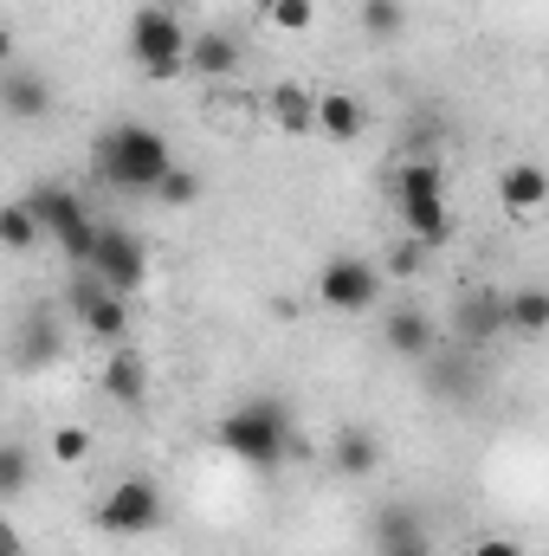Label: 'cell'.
<instances>
[{
  "instance_id": "obj_1",
  "label": "cell",
  "mask_w": 549,
  "mask_h": 556,
  "mask_svg": "<svg viewBox=\"0 0 549 556\" xmlns=\"http://www.w3.org/2000/svg\"><path fill=\"white\" fill-rule=\"evenodd\" d=\"M214 440H220V453H233L253 472H278L297 453V427H291V408L278 395H253V402L227 408L214 420Z\"/></svg>"
},
{
  "instance_id": "obj_2",
  "label": "cell",
  "mask_w": 549,
  "mask_h": 556,
  "mask_svg": "<svg viewBox=\"0 0 549 556\" xmlns=\"http://www.w3.org/2000/svg\"><path fill=\"white\" fill-rule=\"evenodd\" d=\"M168 168H175V149L149 124H111L104 137L91 142V175L111 181L117 194H155Z\"/></svg>"
},
{
  "instance_id": "obj_3",
  "label": "cell",
  "mask_w": 549,
  "mask_h": 556,
  "mask_svg": "<svg viewBox=\"0 0 549 556\" xmlns=\"http://www.w3.org/2000/svg\"><path fill=\"white\" fill-rule=\"evenodd\" d=\"M188 46H194V33H188L168 7H149V0H142L137 20H130V59H137L142 78H155V85L188 78Z\"/></svg>"
},
{
  "instance_id": "obj_4",
  "label": "cell",
  "mask_w": 549,
  "mask_h": 556,
  "mask_svg": "<svg viewBox=\"0 0 549 556\" xmlns=\"http://www.w3.org/2000/svg\"><path fill=\"white\" fill-rule=\"evenodd\" d=\"M33 214H39V227L52 233V247L72 260V266H91V253H98V233H104V220H91V207L72 194V188H59V181H39L33 194Z\"/></svg>"
},
{
  "instance_id": "obj_5",
  "label": "cell",
  "mask_w": 549,
  "mask_h": 556,
  "mask_svg": "<svg viewBox=\"0 0 549 556\" xmlns=\"http://www.w3.org/2000/svg\"><path fill=\"white\" fill-rule=\"evenodd\" d=\"M317 304L336 311V317H362V311L382 304V273L356 253H336V260L317 266Z\"/></svg>"
},
{
  "instance_id": "obj_6",
  "label": "cell",
  "mask_w": 549,
  "mask_h": 556,
  "mask_svg": "<svg viewBox=\"0 0 549 556\" xmlns=\"http://www.w3.org/2000/svg\"><path fill=\"white\" fill-rule=\"evenodd\" d=\"M155 525H162V492H155V479H142V472L117 479V485L98 498V531H104V538H149Z\"/></svg>"
},
{
  "instance_id": "obj_7",
  "label": "cell",
  "mask_w": 549,
  "mask_h": 556,
  "mask_svg": "<svg viewBox=\"0 0 549 556\" xmlns=\"http://www.w3.org/2000/svg\"><path fill=\"white\" fill-rule=\"evenodd\" d=\"M85 273H98L111 291H124V298H137L142 285H149V247H142L130 227H117V220H104V233H98V253H91V266Z\"/></svg>"
},
{
  "instance_id": "obj_8",
  "label": "cell",
  "mask_w": 549,
  "mask_h": 556,
  "mask_svg": "<svg viewBox=\"0 0 549 556\" xmlns=\"http://www.w3.org/2000/svg\"><path fill=\"white\" fill-rule=\"evenodd\" d=\"M72 311H78V324H85L98 343H111V350L130 337V298H124V291H111L98 273H85L78 285H72Z\"/></svg>"
},
{
  "instance_id": "obj_9",
  "label": "cell",
  "mask_w": 549,
  "mask_h": 556,
  "mask_svg": "<svg viewBox=\"0 0 549 556\" xmlns=\"http://www.w3.org/2000/svg\"><path fill=\"white\" fill-rule=\"evenodd\" d=\"M505 330H511V317H505V291H485V285L459 291V304H452V337H459L465 350H485V343L505 337Z\"/></svg>"
},
{
  "instance_id": "obj_10",
  "label": "cell",
  "mask_w": 549,
  "mask_h": 556,
  "mask_svg": "<svg viewBox=\"0 0 549 556\" xmlns=\"http://www.w3.org/2000/svg\"><path fill=\"white\" fill-rule=\"evenodd\" d=\"M375 556H433V531L413 505H382L375 511Z\"/></svg>"
},
{
  "instance_id": "obj_11",
  "label": "cell",
  "mask_w": 549,
  "mask_h": 556,
  "mask_svg": "<svg viewBox=\"0 0 549 556\" xmlns=\"http://www.w3.org/2000/svg\"><path fill=\"white\" fill-rule=\"evenodd\" d=\"M0 111L13 124H39V117H52V85L39 72H26V65H7L0 72Z\"/></svg>"
},
{
  "instance_id": "obj_12",
  "label": "cell",
  "mask_w": 549,
  "mask_h": 556,
  "mask_svg": "<svg viewBox=\"0 0 549 556\" xmlns=\"http://www.w3.org/2000/svg\"><path fill=\"white\" fill-rule=\"evenodd\" d=\"M382 343H388L395 356H408V363H426V356H433V343H439V324H433L420 304H401V311H388V317H382Z\"/></svg>"
},
{
  "instance_id": "obj_13",
  "label": "cell",
  "mask_w": 549,
  "mask_h": 556,
  "mask_svg": "<svg viewBox=\"0 0 549 556\" xmlns=\"http://www.w3.org/2000/svg\"><path fill=\"white\" fill-rule=\"evenodd\" d=\"M498 207L505 214H544L549 207V168L544 162H511L505 175H498Z\"/></svg>"
},
{
  "instance_id": "obj_14",
  "label": "cell",
  "mask_w": 549,
  "mask_h": 556,
  "mask_svg": "<svg viewBox=\"0 0 549 556\" xmlns=\"http://www.w3.org/2000/svg\"><path fill=\"white\" fill-rule=\"evenodd\" d=\"M98 382H104V395H111L117 408H142V395H149V363H142L130 343H117V350L104 356Z\"/></svg>"
},
{
  "instance_id": "obj_15",
  "label": "cell",
  "mask_w": 549,
  "mask_h": 556,
  "mask_svg": "<svg viewBox=\"0 0 549 556\" xmlns=\"http://www.w3.org/2000/svg\"><path fill=\"white\" fill-rule=\"evenodd\" d=\"M330 466H336L343 479H375V466H382L375 427H336V433H330Z\"/></svg>"
},
{
  "instance_id": "obj_16",
  "label": "cell",
  "mask_w": 549,
  "mask_h": 556,
  "mask_svg": "<svg viewBox=\"0 0 549 556\" xmlns=\"http://www.w3.org/2000/svg\"><path fill=\"white\" fill-rule=\"evenodd\" d=\"M401 227H408V240H420V247H446L452 240L446 194H401Z\"/></svg>"
},
{
  "instance_id": "obj_17",
  "label": "cell",
  "mask_w": 549,
  "mask_h": 556,
  "mask_svg": "<svg viewBox=\"0 0 549 556\" xmlns=\"http://www.w3.org/2000/svg\"><path fill=\"white\" fill-rule=\"evenodd\" d=\"M362 130H369V104H362V98H349V91H323V98H317V137L356 142Z\"/></svg>"
},
{
  "instance_id": "obj_18",
  "label": "cell",
  "mask_w": 549,
  "mask_h": 556,
  "mask_svg": "<svg viewBox=\"0 0 549 556\" xmlns=\"http://www.w3.org/2000/svg\"><path fill=\"white\" fill-rule=\"evenodd\" d=\"M188 72H194V78H233V72H240V39L220 33V26L194 33V46H188Z\"/></svg>"
},
{
  "instance_id": "obj_19",
  "label": "cell",
  "mask_w": 549,
  "mask_h": 556,
  "mask_svg": "<svg viewBox=\"0 0 549 556\" xmlns=\"http://www.w3.org/2000/svg\"><path fill=\"white\" fill-rule=\"evenodd\" d=\"M505 317H511L518 337H549V291L544 285H518V291H505Z\"/></svg>"
},
{
  "instance_id": "obj_20",
  "label": "cell",
  "mask_w": 549,
  "mask_h": 556,
  "mask_svg": "<svg viewBox=\"0 0 549 556\" xmlns=\"http://www.w3.org/2000/svg\"><path fill=\"white\" fill-rule=\"evenodd\" d=\"M272 124L284 137H310V130H317V98H310L304 85H278L272 91Z\"/></svg>"
},
{
  "instance_id": "obj_21",
  "label": "cell",
  "mask_w": 549,
  "mask_h": 556,
  "mask_svg": "<svg viewBox=\"0 0 549 556\" xmlns=\"http://www.w3.org/2000/svg\"><path fill=\"white\" fill-rule=\"evenodd\" d=\"M39 233H46V227H39L33 201H7V207H0V240H7L13 253H26V247H33Z\"/></svg>"
},
{
  "instance_id": "obj_22",
  "label": "cell",
  "mask_w": 549,
  "mask_h": 556,
  "mask_svg": "<svg viewBox=\"0 0 549 556\" xmlns=\"http://www.w3.org/2000/svg\"><path fill=\"white\" fill-rule=\"evenodd\" d=\"M356 20H362V33H369V39H395V33L408 26V7H401V0H362V7H356Z\"/></svg>"
},
{
  "instance_id": "obj_23",
  "label": "cell",
  "mask_w": 549,
  "mask_h": 556,
  "mask_svg": "<svg viewBox=\"0 0 549 556\" xmlns=\"http://www.w3.org/2000/svg\"><path fill=\"white\" fill-rule=\"evenodd\" d=\"M259 20H266V26H278V33H310L317 0H259Z\"/></svg>"
},
{
  "instance_id": "obj_24",
  "label": "cell",
  "mask_w": 549,
  "mask_h": 556,
  "mask_svg": "<svg viewBox=\"0 0 549 556\" xmlns=\"http://www.w3.org/2000/svg\"><path fill=\"white\" fill-rule=\"evenodd\" d=\"M52 356H59V330H46V324L33 317L26 337H20V350H13V363H20V369H39V363H52Z\"/></svg>"
},
{
  "instance_id": "obj_25",
  "label": "cell",
  "mask_w": 549,
  "mask_h": 556,
  "mask_svg": "<svg viewBox=\"0 0 549 556\" xmlns=\"http://www.w3.org/2000/svg\"><path fill=\"white\" fill-rule=\"evenodd\" d=\"M155 201H162V207H194V201H201V175L175 162V168L162 175V188H155Z\"/></svg>"
},
{
  "instance_id": "obj_26",
  "label": "cell",
  "mask_w": 549,
  "mask_h": 556,
  "mask_svg": "<svg viewBox=\"0 0 549 556\" xmlns=\"http://www.w3.org/2000/svg\"><path fill=\"white\" fill-rule=\"evenodd\" d=\"M401 194H446V175L433 168V162H408L401 175H395V201Z\"/></svg>"
},
{
  "instance_id": "obj_27",
  "label": "cell",
  "mask_w": 549,
  "mask_h": 556,
  "mask_svg": "<svg viewBox=\"0 0 549 556\" xmlns=\"http://www.w3.org/2000/svg\"><path fill=\"white\" fill-rule=\"evenodd\" d=\"M52 459L59 466H85L91 459V427H52Z\"/></svg>"
},
{
  "instance_id": "obj_28",
  "label": "cell",
  "mask_w": 549,
  "mask_h": 556,
  "mask_svg": "<svg viewBox=\"0 0 549 556\" xmlns=\"http://www.w3.org/2000/svg\"><path fill=\"white\" fill-rule=\"evenodd\" d=\"M433 395H439V402H472V395H478V376L446 363V369H433Z\"/></svg>"
},
{
  "instance_id": "obj_29",
  "label": "cell",
  "mask_w": 549,
  "mask_h": 556,
  "mask_svg": "<svg viewBox=\"0 0 549 556\" xmlns=\"http://www.w3.org/2000/svg\"><path fill=\"white\" fill-rule=\"evenodd\" d=\"M26 472H33L26 446H20V440H7V453H0V492H7V498H20V492H26Z\"/></svg>"
},
{
  "instance_id": "obj_30",
  "label": "cell",
  "mask_w": 549,
  "mask_h": 556,
  "mask_svg": "<svg viewBox=\"0 0 549 556\" xmlns=\"http://www.w3.org/2000/svg\"><path fill=\"white\" fill-rule=\"evenodd\" d=\"M426 253H433V247H420V240H401V247L388 253V278H413V273H420V260H426Z\"/></svg>"
},
{
  "instance_id": "obj_31",
  "label": "cell",
  "mask_w": 549,
  "mask_h": 556,
  "mask_svg": "<svg viewBox=\"0 0 549 556\" xmlns=\"http://www.w3.org/2000/svg\"><path fill=\"white\" fill-rule=\"evenodd\" d=\"M465 556H524V544H518V538H498V531H485V538H478Z\"/></svg>"
},
{
  "instance_id": "obj_32",
  "label": "cell",
  "mask_w": 549,
  "mask_h": 556,
  "mask_svg": "<svg viewBox=\"0 0 549 556\" xmlns=\"http://www.w3.org/2000/svg\"><path fill=\"white\" fill-rule=\"evenodd\" d=\"M0 556H26V544H20V531H0Z\"/></svg>"
},
{
  "instance_id": "obj_33",
  "label": "cell",
  "mask_w": 549,
  "mask_h": 556,
  "mask_svg": "<svg viewBox=\"0 0 549 556\" xmlns=\"http://www.w3.org/2000/svg\"><path fill=\"white\" fill-rule=\"evenodd\" d=\"M149 7H168V13H181V7H188V0H149Z\"/></svg>"
}]
</instances>
